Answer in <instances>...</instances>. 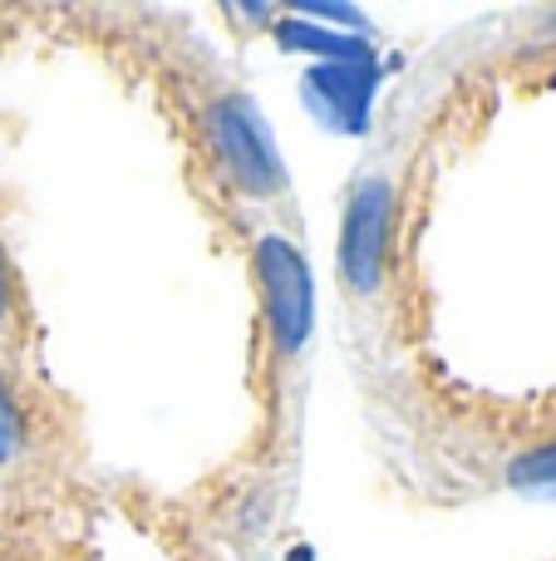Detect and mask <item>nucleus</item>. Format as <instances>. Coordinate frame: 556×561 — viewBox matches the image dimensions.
I'll list each match as a JSON object with an SVG mask.
<instances>
[{
	"mask_svg": "<svg viewBox=\"0 0 556 561\" xmlns=\"http://www.w3.org/2000/svg\"><path fill=\"white\" fill-rule=\"evenodd\" d=\"M20 434H25V419H20V409L10 404V389L0 385V468L15 458L20 448Z\"/></svg>",
	"mask_w": 556,
	"mask_h": 561,
	"instance_id": "obj_1",
	"label": "nucleus"
}]
</instances>
